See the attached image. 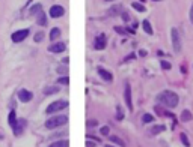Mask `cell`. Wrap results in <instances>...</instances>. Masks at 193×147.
<instances>
[{"mask_svg":"<svg viewBox=\"0 0 193 147\" xmlns=\"http://www.w3.org/2000/svg\"><path fill=\"white\" fill-rule=\"evenodd\" d=\"M193 119L192 113L189 111V110H184L183 114H181V122H190V120Z\"/></svg>","mask_w":193,"mask_h":147,"instance_id":"9a60e30c","label":"cell"},{"mask_svg":"<svg viewBox=\"0 0 193 147\" xmlns=\"http://www.w3.org/2000/svg\"><path fill=\"white\" fill-rule=\"evenodd\" d=\"M59 92V87L57 86H50V87H45L44 89V94H55Z\"/></svg>","mask_w":193,"mask_h":147,"instance_id":"e0dca14e","label":"cell"},{"mask_svg":"<svg viewBox=\"0 0 193 147\" xmlns=\"http://www.w3.org/2000/svg\"><path fill=\"white\" fill-rule=\"evenodd\" d=\"M39 12H42V5H41V3L33 5V6L29 9V14H30V15H38Z\"/></svg>","mask_w":193,"mask_h":147,"instance_id":"4fadbf2b","label":"cell"},{"mask_svg":"<svg viewBox=\"0 0 193 147\" xmlns=\"http://www.w3.org/2000/svg\"><path fill=\"white\" fill-rule=\"evenodd\" d=\"M118 10H121V8H119V6H116V8H112V9H110V12H118Z\"/></svg>","mask_w":193,"mask_h":147,"instance_id":"d6a6232c","label":"cell"},{"mask_svg":"<svg viewBox=\"0 0 193 147\" xmlns=\"http://www.w3.org/2000/svg\"><path fill=\"white\" fill-rule=\"evenodd\" d=\"M170 35H172V47L175 52H181V38H180V32L175 27L170 30Z\"/></svg>","mask_w":193,"mask_h":147,"instance_id":"277c9868","label":"cell"},{"mask_svg":"<svg viewBox=\"0 0 193 147\" xmlns=\"http://www.w3.org/2000/svg\"><path fill=\"white\" fill-rule=\"evenodd\" d=\"M116 111H118L116 119H118V120H122V117H124V114H122V108H121V107H118V108H116Z\"/></svg>","mask_w":193,"mask_h":147,"instance_id":"f546056e","label":"cell"},{"mask_svg":"<svg viewBox=\"0 0 193 147\" xmlns=\"http://www.w3.org/2000/svg\"><path fill=\"white\" fill-rule=\"evenodd\" d=\"M57 83H59V84H68V83H69V78H68V77H61V78L57 80Z\"/></svg>","mask_w":193,"mask_h":147,"instance_id":"83f0119b","label":"cell"},{"mask_svg":"<svg viewBox=\"0 0 193 147\" xmlns=\"http://www.w3.org/2000/svg\"><path fill=\"white\" fill-rule=\"evenodd\" d=\"M61 36V30H59L57 27H55V29H51V32H50V38L55 41L56 38H59Z\"/></svg>","mask_w":193,"mask_h":147,"instance_id":"603a6c76","label":"cell"},{"mask_svg":"<svg viewBox=\"0 0 193 147\" xmlns=\"http://www.w3.org/2000/svg\"><path fill=\"white\" fill-rule=\"evenodd\" d=\"M190 21H192V23H193V6L190 8Z\"/></svg>","mask_w":193,"mask_h":147,"instance_id":"836d02e7","label":"cell"},{"mask_svg":"<svg viewBox=\"0 0 193 147\" xmlns=\"http://www.w3.org/2000/svg\"><path fill=\"white\" fill-rule=\"evenodd\" d=\"M133 8H134L136 10H139V12H145V10H146L142 3H137V2H133Z\"/></svg>","mask_w":193,"mask_h":147,"instance_id":"cb8c5ba5","label":"cell"},{"mask_svg":"<svg viewBox=\"0 0 193 147\" xmlns=\"http://www.w3.org/2000/svg\"><path fill=\"white\" fill-rule=\"evenodd\" d=\"M89 125H91V126H95V125H96V122H95V120H91Z\"/></svg>","mask_w":193,"mask_h":147,"instance_id":"e575fe53","label":"cell"},{"mask_svg":"<svg viewBox=\"0 0 193 147\" xmlns=\"http://www.w3.org/2000/svg\"><path fill=\"white\" fill-rule=\"evenodd\" d=\"M154 2H158V0H154Z\"/></svg>","mask_w":193,"mask_h":147,"instance_id":"f35d334b","label":"cell"},{"mask_svg":"<svg viewBox=\"0 0 193 147\" xmlns=\"http://www.w3.org/2000/svg\"><path fill=\"white\" fill-rule=\"evenodd\" d=\"M38 24H39V26H45V24H47V17H45L44 10L38 14Z\"/></svg>","mask_w":193,"mask_h":147,"instance_id":"ffe728a7","label":"cell"},{"mask_svg":"<svg viewBox=\"0 0 193 147\" xmlns=\"http://www.w3.org/2000/svg\"><path fill=\"white\" fill-rule=\"evenodd\" d=\"M157 99H158V101L162 102L163 105H166V107H169V108H175L176 105H178V102H180L178 94L174 93V92H169V90L162 92V93L157 96Z\"/></svg>","mask_w":193,"mask_h":147,"instance_id":"6da1fadb","label":"cell"},{"mask_svg":"<svg viewBox=\"0 0 193 147\" xmlns=\"http://www.w3.org/2000/svg\"><path fill=\"white\" fill-rule=\"evenodd\" d=\"M29 36V29H23V30H18L15 32V33H12V42H23L26 38Z\"/></svg>","mask_w":193,"mask_h":147,"instance_id":"5b68a950","label":"cell"},{"mask_svg":"<svg viewBox=\"0 0 193 147\" xmlns=\"http://www.w3.org/2000/svg\"><path fill=\"white\" fill-rule=\"evenodd\" d=\"M98 74H100V75L104 78L106 81H112V74H110L109 71L103 69V68H98Z\"/></svg>","mask_w":193,"mask_h":147,"instance_id":"5bb4252c","label":"cell"},{"mask_svg":"<svg viewBox=\"0 0 193 147\" xmlns=\"http://www.w3.org/2000/svg\"><path fill=\"white\" fill-rule=\"evenodd\" d=\"M106 147H112V146H106Z\"/></svg>","mask_w":193,"mask_h":147,"instance_id":"74e56055","label":"cell"},{"mask_svg":"<svg viewBox=\"0 0 193 147\" xmlns=\"http://www.w3.org/2000/svg\"><path fill=\"white\" fill-rule=\"evenodd\" d=\"M106 45H107V38H106V36H104V35L96 36V38H95V42H94L95 50H104Z\"/></svg>","mask_w":193,"mask_h":147,"instance_id":"8992f818","label":"cell"},{"mask_svg":"<svg viewBox=\"0 0 193 147\" xmlns=\"http://www.w3.org/2000/svg\"><path fill=\"white\" fill-rule=\"evenodd\" d=\"M125 102H127V108L128 110H133V102H131V87L125 86Z\"/></svg>","mask_w":193,"mask_h":147,"instance_id":"30bf717a","label":"cell"},{"mask_svg":"<svg viewBox=\"0 0 193 147\" xmlns=\"http://www.w3.org/2000/svg\"><path fill=\"white\" fill-rule=\"evenodd\" d=\"M32 98H33V94H32V92L29 90H26V89H21V90L18 92V99L21 102H30L32 101Z\"/></svg>","mask_w":193,"mask_h":147,"instance_id":"52a82bcc","label":"cell"},{"mask_svg":"<svg viewBox=\"0 0 193 147\" xmlns=\"http://www.w3.org/2000/svg\"><path fill=\"white\" fill-rule=\"evenodd\" d=\"M142 26H143V30L146 32L148 35H152V27H151V24H149L148 20H145L143 23H142Z\"/></svg>","mask_w":193,"mask_h":147,"instance_id":"44dd1931","label":"cell"},{"mask_svg":"<svg viewBox=\"0 0 193 147\" xmlns=\"http://www.w3.org/2000/svg\"><path fill=\"white\" fill-rule=\"evenodd\" d=\"M122 20H124V21H128V20H130V17H128L127 12H122Z\"/></svg>","mask_w":193,"mask_h":147,"instance_id":"1f68e13d","label":"cell"},{"mask_svg":"<svg viewBox=\"0 0 193 147\" xmlns=\"http://www.w3.org/2000/svg\"><path fill=\"white\" fill-rule=\"evenodd\" d=\"M24 126H26V120L24 119H18L17 120V123H15V126H14V132H15V135H20L21 132H23V129H24Z\"/></svg>","mask_w":193,"mask_h":147,"instance_id":"9c48e42d","label":"cell"},{"mask_svg":"<svg viewBox=\"0 0 193 147\" xmlns=\"http://www.w3.org/2000/svg\"><path fill=\"white\" fill-rule=\"evenodd\" d=\"M180 138H181V143H183L186 147H190V143H189V140H187L186 134H181V135H180Z\"/></svg>","mask_w":193,"mask_h":147,"instance_id":"d4e9b609","label":"cell"},{"mask_svg":"<svg viewBox=\"0 0 193 147\" xmlns=\"http://www.w3.org/2000/svg\"><path fill=\"white\" fill-rule=\"evenodd\" d=\"M48 147H68V140H61V141H55Z\"/></svg>","mask_w":193,"mask_h":147,"instance_id":"2e32d148","label":"cell"},{"mask_svg":"<svg viewBox=\"0 0 193 147\" xmlns=\"http://www.w3.org/2000/svg\"><path fill=\"white\" fill-rule=\"evenodd\" d=\"M160 65H162V69H166V71L170 69V63H169V62H166V60H163L162 63H160Z\"/></svg>","mask_w":193,"mask_h":147,"instance_id":"f1b7e54d","label":"cell"},{"mask_svg":"<svg viewBox=\"0 0 193 147\" xmlns=\"http://www.w3.org/2000/svg\"><path fill=\"white\" fill-rule=\"evenodd\" d=\"M166 128H164V125H155V126H152L151 128V131H149V134L151 135H158L160 132H163Z\"/></svg>","mask_w":193,"mask_h":147,"instance_id":"7c38bea8","label":"cell"},{"mask_svg":"<svg viewBox=\"0 0 193 147\" xmlns=\"http://www.w3.org/2000/svg\"><path fill=\"white\" fill-rule=\"evenodd\" d=\"M8 122H9V125H11V128H14V126H15V123H17V119H15V111H14V110L9 113Z\"/></svg>","mask_w":193,"mask_h":147,"instance_id":"d6986e66","label":"cell"},{"mask_svg":"<svg viewBox=\"0 0 193 147\" xmlns=\"http://www.w3.org/2000/svg\"><path fill=\"white\" fill-rule=\"evenodd\" d=\"M115 32H116V33H119V35H125L127 33V30L121 29V27H115Z\"/></svg>","mask_w":193,"mask_h":147,"instance_id":"4dcf8cb0","label":"cell"},{"mask_svg":"<svg viewBox=\"0 0 193 147\" xmlns=\"http://www.w3.org/2000/svg\"><path fill=\"white\" fill-rule=\"evenodd\" d=\"M106 2H112V0H106Z\"/></svg>","mask_w":193,"mask_h":147,"instance_id":"8d00e7d4","label":"cell"},{"mask_svg":"<svg viewBox=\"0 0 193 147\" xmlns=\"http://www.w3.org/2000/svg\"><path fill=\"white\" fill-rule=\"evenodd\" d=\"M62 62H63V63H65V65H68V62H69V59H68V57H65V59H63Z\"/></svg>","mask_w":193,"mask_h":147,"instance_id":"d590c367","label":"cell"},{"mask_svg":"<svg viewBox=\"0 0 193 147\" xmlns=\"http://www.w3.org/2000/svg\"><path fill=\"white\" fill-rule=\"evenodd\" d=\"M42 38H44V33H42V32H38V33L35 35V42H41L42 41Z\"/></svg>","mask_w":193,"mask_h":147,"instance_id":"484cf974","label":"cell"},{"mask_svg":"<svg viewBox=\"0 0 193 147\" xmlns=\"http://www.w3.org/2000/svg\"><path fill=\"white\" fill-rule=\"evenodd\" d=\"M68 107V101H55L53 104H50L45 110L47 114H53L56 111H61V110H65Z\"/></svg>","mask_w":193,"mask_h":147,"instance_id":"3957f363","label":"cell"},{"mask_svg":"<svg viewBox=\"0 0 193 147\" xmlns=\"http://www.w3.org/2000/svg\"><path fill=\"white\" fill-rule=\"evenodd\" d=\"M63 14H65V10H63L62 6H59V5H55V6L50 8V17L51 18H61Z\"/></svg>","mask_w":193,"mask_h":147,"instance_id":"ba28073f","label":"cell"},{"mask_svg":"<svg viewBox=\"0 0 193 147\" xmlns=\"http://www.w3.org/2000/svg\"><path fill=\"white\" fill-rule=\"evenodd\" d=\"M110 141H112V143H115V144H118L119 147H125V143L119 138V136H116V135H112L110 136Z\"/></svg>","mask_w":193,"mask_h":147,"instance_id":"ac0fdd59","label":"cell"},{"mask_svg":"<svg viewBox=\"0 0 193 147\" xmlns=\"http://www.w3.org/2000/svg\"><path fill=\"white\" fill-rule=\"evenodd\" d=\"M48 50H50L51 52H62L63 50H65V44H63V42H56V44L50 45Z\"/></svg>","mask_w":193,"mask_h":147,"instance_id":"8fae6325","label":"cell"},{"mask_svg":"<svg viewBox=\"0 0 193 147\" xmlns=\"http://www.w3.org/2000/svg\"><path fill=\"white\" fill-rule=\"evenodd\" d=\"M142 122H143V123H151V122H154V116H151L149 113L143 114V116H142Z\"/></svg>","mask_w":193,"mask_h":147,"instance_id":"7402d4cb","label":"cell"},{"mask_svg":"<svg viewBox=\"0 0 193 147\" xmlns=\"http://www.w3.org/2000/svg\"><path fill=\"white\" fill-rule=\"evenodd\" d=\"M109 132H110L109 126H103V128L100 129V134H103V135H109Z\"/></svg>","mask_w":193,"mask_h":147,"instance_id":"4316f807","label":"cell"},{"mask_svg":"<svg viewBox=\"0 0 193 147\" xmlns=\"http://www.w3.org/2000/svg\"><path fill=\"white\" fill-rule=\"evenodd\" d=\"M68 122V116H55V117L48 119L45 122V128L47 129H55L59 126H63Z\"/></svg>","mask_w":193,"mask_h":147,"instance_id":"7a4b0ae2","label":"cell"}]
</instances>
